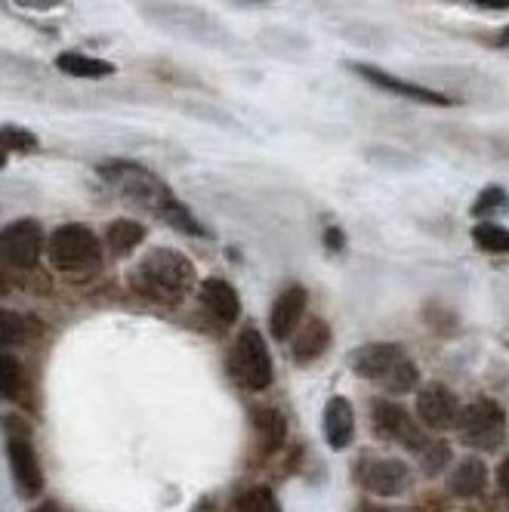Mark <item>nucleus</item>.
<instances>
[{"mask_svg":"<svg viewBox=\"0 0 509 512\" xmlns=\"http://www.w3.org/2000/svg\"><path fill=\"white\" fill-rule=\"evenodd\" d=\"M41 244H44V235L34 219H19V223L0 232V256H4V263L16 269H28L38 263Z\"/></svg>","mask_w":509,"mask_h":512,"instance_id":"obj_8","label":"nucleus"},{"mask_svg":"<svg viewBox=\"0 0 509 512\" xmlns=\"http://www.w3.org/2000/svg\"><path fill=\"white\" fill-rule=\"evenodd\" d=\"M472 238L479 241L482 250L488 253H506L509 250V235L503 226H494V223H479L476 229H472Z\"/></svg>","mask_w":509,"mask_h":512,"instance_id":"obj_23","label":"nucleus"},{"mask_svg":"<svg viewBox=\"0 0 509 512\" xmlns=\"http://www.w3.org/2000/svg\"><path fill=\"white\" fill-rule=\"evenodd\" d=\"M324 241H327V247H331V250H343V232L340 229H327Z\"/></svg>","mask_w":509,"mask_h":512,"instance_id":"obj_28","label":"nucleus"},{"mask_svg":"<svg viewBox=\"0 0 509 512\" xmlns=\"http://www.w3.org/2000/svg\"><path fill=\"white\" fill-rule=\"evenodd\" d=\"M402 358H405L402 346H395V343H371V346L355 349V355H352V368H355L358 377L383 383V380L389 377V371H392Z\"/></svg>","mask_w":509,"mask_h":512,"instance_id":"obj_12","label":"nucleus"},{"mask_svg":"<svg viewBox=\"0 0 509 512\" xmlns=\"http://www.w3.org/2000/svg\"><path fill=\"white\" fill-rule=\"evenodd\" d=\"M229 368L235 374V380L244 389H269L272 383V358L266 349V340L260 337L257 327H244L238 334L235 346H232V358H229Z\"/></svg>","mask_w":509,"mask_h":512,"instance_id":"obj_5","label":"nucleus"},{"mask_svg":"<svg viewBox=\"0 0 509 512\" xmlns=\"http://www.w3.org/2000/svg\"><path fill=\"white\" fill-rule=\"evenodd\" d=\"M327 343H331V327H327L321 318H309L300 327V337L294 340V358L300 364H309L327 349Z\"/></svg>","mask_w":509,"mask_h":512,"instance_id":"obj_17","label":"nucleus"},{"mask_svg":"<svg viewBox=\"0 0 509 512\" xmlns=\"http://www.w3.org/2000/svg\"><path fill=\"white\" fill-rule=\"evenodd\" d=\"M10 290V281H7V275H4V269H0V297H4Z\"/></svg>","mask_w":509,"mask_h":512,"instance_id":"obj_31","label":"nucleus"},{"mask_svg":"<svg viewBox=\"0 0 509 512\" xmlns=\"http://www.w3.org/2000/svg\"><path fill=\"white\" fill-rule=\"evenodd\" d=\"M358 512H398V509H386V506H374V503H365Z\"/></svg>","mask_w":509,"mask_h":512,"instance_id":"obj_30","label":"nucleus"},{"mask_svg":"<svg viewBox=\"0 0 509 512\" xmlns=\"http://www.w3.org/2000/svg\"><path fill=\"white\" fill-rule=\"evenodd\" d=\"M374 426L383 438H389V442H398V445H405L408 451H417L423 454L426 451V435L420 429V423H414V417L402 408V405H395V401H374Z\"/></svg>","mask_w":509,"mask_h":512,"instance_id":"obj_7","label":"nucleus"},{"mask_svg":"<svg viewBox=\"0 0 509 512\" xmlns=\"http://www.w3.org/2000/svg\"><path fill=\"white\" fill-rule=\"evenodd\" d=\"M355 71L365 81H371L374 87L386 90V93H398V96H405V99H414V102H423V105H454L451 96L439 93V90H429V87H420V84H411V81H402V78H395L389 75V71L377 68V65H355Z\"/></svg>","mask_w":509,"mask_h":512,"instance_id":"obj_10","label":"nucleus"},{"mask_svg":"<svg viewBox=\"0 0 509 512\" xmlns=\"http://www.w3.org/2000/svg\"><path fill=\"white\" fill-rule=\"evenodd\" d=\"M102 176L108 182H115L127 198H136L142 207H149L152 213L167 219L170 226L183 229L189 235H207L204 226L183 207V201H179L164 182L145 167H139V164H108V167H102Z\"/></svg>","mask_w":509,"mask_h":512,"instance_id":"obj_1","label":"nucleus"},{"mask_svg":"<svg viewBox=\"0 0 509 512\" xmlns=\"http://www.w3.org/2000/svg\"><path fill=\"white\" fill-rule=\"evenodd\" d=\"M417 414L432 429H451L457 426V417H460V401L448 386L429 383L417 395Z\"/></svg>","mask_w":509,"mask_h":512,"instance_id":"obj_9","label":"nucleus"},{"mask_svg":"<svg viewBox=\"0 0 509 512\" xmlns=\"http://www.w3.org/2000/svg\"><path fill=\"white\" fill-rule=\"evenodd\" d=\"M4 164H7V155H4V152H0V167H4Z\"/></svg>","mask_w":509,"mask_h":512,"instance_id":"obj_33","label":"nucleus"},{"mask_svg":"<svg viewBox=\"0 0 509 512\" xmlns=\"http://www.w3.org/2000/svg\"><path fill=\"white\" fill-rule=\"evenodd\" d=\"M31 512H68V509H65V506H59V503H50V500H47V503H41V506H34Z\"/></svg>","mask_w":509,"mask_h":512,"instance_id":"obj_29","label":"nucleus"},{"mask_svg":"<svg viewBox=\"0 0 509 512\" xmlns=\"http://www.w3.org/2000/svg\"><path fill=\"white\" fill-rule=\"evenodd\" d=\"M133 284L142 297L155 303H179L195 284V266L183 253L158 247L149 256H142V263L133 269Z\"/></svg>","mask_w":509,"mask_h":512,"instance_id":"obj_2","label":"nucleus"},{"mask_svg":"<svg viewBox=\"0 0 509 512\" xmlns=\"http://www.w3.org/2000/svg\"><path fill=\"white\" fill-rule=\"evenodd\" d=\"M59 71L71 78H87V81H96V78H108L115 75V65L105 62V59H93V56H84V53H62L56 59Z\"/></svg>","mask_w":509,"mask_h":512,"instance_id":"obj_18","label":"nucleus"},{"mask_svg":"<svg viewBox=\"0 0 509 512\" xmlns=\"http://www.w3.org/2000/svg\"><path fill=\"white\" fill-rule=\"evenodd\" d=\"M4 423H7V432H10L7 454H10L13 479H16L22 494H38L44 488V472H41L38 454H34V448H31V432L16 417H10Z\"/></svg>","mask_w":509,"mask_h":512,"instance_id":"obj_6","label":"nucleus"},{"mask_svg":"<svg viewBox=\"0 0 509 512\" xmlns=\"http://www.w3.org/2000/svg\"><path fill=\"white\" fill-rule=\"evenodd\" d=\"M25 389V368L13 355H0V395L16 401Z\"/></svg>","mask_w":509,"mask_h":512,"instance_id":"obj_21","label":"nucleus"},{"mask_svg":"<svg viewBox=\"0 0 509 512\" xmlns=\"http://www.w3.org/2000/svg\"><path fill=\"white\" fill-rule=\"evenodd\" d=\"M38 149V136H31L22 127H4L0 130V152H34Z\"/></svg>","mask_w":509,"mask_h":512,"instance_id":"obj_25","label":"nucleus"},{"mask_svg":"<svg viewBox=\"0 0 509 512\" xmlns=\"http://www.w3.org/2000/svg\"><path fill=\"white\" fill-rule=\"evenodd\" d=\"M25 331H28V324H25L22 315H16L10 309H0V346L22 343L25 340Z\"/></svg>","mask_w":509,"mask_h":512,"instance_id":"obj_26","label":"nucleus"},{"mask_svg":"<svg viewBox=\"0 0 509 512\" xmlns=\"http://www.w3.org/2000/svg\"><path fill=\"white\" fill-rule=\"evenodd\" d=\"M417 368H414V361L411 358H402L395 364V368L389 371V377L383 380V386L389 389V392H395V395H405V392H411L414 386H417Z\"/></svg>","mask_w":509,"mask_h":512,"instance_id":"obj_22","label":"nucleus"},{"mask_svg":"<svg viewBox=\"0 0 509 512\" xmlns=\"http://www.w3.org/2000/svg\"><path fill=\"white\" fill-rule=\"evenodd\" d=\"M306 312V287H287L272 306V334L275 340H287L300 327V318Z\"/></svg>","mask_w":509,"mask_h":512,"instance_id":"obj_14","label":"nucleus"},{"mask_svg":"<svg viewBox=\"0 0 509 512\" xmlns=\"http://www.w3.org/2000/svg\"><path fill=\"white\" fill-rule=\"evenodd\" d=\"M201 303L210 309V315L216 321H223V324H229V321H235L241 315L238 290L229 281H223V278H207L201 284Z\"/></svg>","mask_w":509,"mask_h":512,"instance_id":"obj_15","label":"nucleus"},{"mask_svg":"<svg viewBox=\"0 0 509 512\" xmlns=\"http://www.w3.org/2000/svg\"><path fill=\"white\" fill-rule=\"evenodd\" d=\"M105 241L118 256H124V253H130L133 247H139L145 241V226L133 223V219H115V223L108 226V232H105Z\"/></svg>","mask_w":509,"mask_h":512,"instance_id":"obj_20","label":"nucleus"},{"mask_svg":"<svg viewBox=\"0 0 509 512\" xmlns=\"http://www.w3.org/2000/svg\"><path fill=\"white\" fill-rule=\"evenodd\" d=\"M238 512H281L269 488H250L238 497Z\"/></svg>","mask_w":509,"mask_h":512,"instance_id":"obj_24","label":"nucleus"},{"mask_svg":"<svg viewBox=\"0 0 509 512\" xmlns=\"http://www.w3.org/2000/svg\"><path fill=\"white\" fill-rule=\"evenodd\" d=\"M500 485H503V494H506V463H500Z\"/></svg>","mask_w":509,"mask_h":512,"instance_id":"obj_32","label":"nucleus"},{"mask_svg":"<svg viewBox=\"0 0 509 512\" xmlns=\"http://www.w3.org/2000/svg\"><path fill=\"white\" fill-rule=\"evenodd\" d=\"M253 426H257V435H260V445L263 451H278L284 445V435H287V423L284 417L275 411V408H260L253 414Z\"/></svg>","mask_w":509,"mask_h":512,"instance_id":"obj_19","label":"nucleus"},{"mask_svg":"<svg viewBox=\"0 0 509 512\" xmlns=\"http://www.w3.org/2000/svg\"><path fill=\"white\" fill-rule=\"evenodd\" d=\"M50 260L62 272H87L99 266L102 244L87 226L68 223V226H59L50 238Z\"/></svg>","mask_w":509,"mask_h":512,"instance_id":"obj_4","label":"nucleus"},{"mask_svg":"<svg viewBox=\"0 0 509 512\" xmlns=\"http://www.w3.org/2000/svg\"><path fill=\"white\" fill-rule=\"evenodd\" d=\"M324 435H327V445L334 451H346L352 435H355V411L349 405V398L334 395L327 401V411H324Z\"/></svg>","mask_w":509,"mask_h":512,"instance_id":"obj_13","label":"nucleus"},{"mask_svg":"<svg viewBox=\"0 0 509 512\" xmlns=\"http://www.w3.org/2000/svg\"><path fill=\"white\" fill-rule=\"evenodd\" d=\"M503 198H506V192L497 189V186H491V189H485V192L479 195L476 204H472V213L482 216V213H488V210H494V207H503Z\"/></svg>","mask_w":509,"mask_h":512,"instance_id":"obj_27","label":"nucleus"},{"mask_svg":"<svg viewBox=\"0 0 509 512\" xmlns=\"http://www.w3.org/2000/svg\"><path fill=\"white\" fill-rule=\"evenodd\" d=\"M457 432L463 438V445L476 451H497L506 438V414L497 401L479 398L469 408H460L457 417Z\"/></svg>","mask_w":509,"mask_h":512,"instance_id":"obj_3","label":"nucleus"},{"mask_svg":"<svg viewBox=\"0 0 509 512\" xmlns=\"http://www.w3.org/2000/svg\"><path fill=\"white\" fill-rule=\"evenodd\" d=\"M488 485V466L479 460V457H466L457 463V469L451 472V479H448V488L454 497L460 500H472V497H479Z\"/></svg>","mask_w":509,"mask_h":512,"instance_id":"obj_16","label":"nucleus"},{"mask_svg":"<svg viewBox=\"0 0 509 512\" xmlns=\"http://www.w3.org/2000/svg\"><path fill=\"white\" fill-rule=\"evenodd\" d=\"M361 482H365V488L377 497H395L411 485V469H408V463L395 460V457L374 460L365 469V475H361Z\"/></svg>","mask_w":509,"mask_h":512,"instance_id":"obj_11","label":"nucleus"}]
</instances>
